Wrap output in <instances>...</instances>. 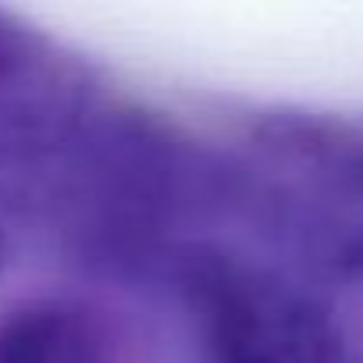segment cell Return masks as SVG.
I'll list each match as a JSON object with an SVG mask.
<instances>
[{"label":"cell","instance_id":"cell-3","mask_svg":"<svg viewBox=\"0 0 363 363\" xmlns=\"http://www.w3.org/2000/svg\"><path fill=\"white\" fill-rule=\"evenodd\" d=\"M250 139L313 189L363 200V114L274 107L253 118Z\"/></svg>","mask_w":363,"mask_h":363},{"label":"cell","instance_id":"cell-5","mask_svg":"<svg viewBox=\"0 0 363 363\" xmlns=\"http://www.w3.org/2000/svg\"><path fill=\"white\" fill-rule=\"evenodd\" d=\"M342 260H345V267H349V271H359V274H363V235H359V239H352V242L345 246Z\"/></svg>","mask_w":363,"mask_h":363},{"label":"cell","instance_id":"cell-4","mask_svg":"<svg viewBox=\"0 0 363 363\" xmlns=\"http://www.w3.org/2000/svg\"><path fill=\"white\" fill-rule=\"evenodd\" d=\"M0 363H114V349L89 306L33 299L0 320Z\"/></svg>","mask_w":363,"mask_h":363},{"label":"cell","instance_id":"cell-1","mask_svg":"<svg viewBox=\"0 0 363 363\" xmlns=\"http://www.w3.org/2000/svg\"><path fill=\"white\" fill-rule=\"evenodd\" d=\"M203 363H363L335 313L281 274L218 246L178 260Z\"/></svg>","mask_w":363,"mask_h":363},{"label":"cell","instance_id":"cell-2","mask_svg":"<svg viewBox=\"0 0 363 363\" xmlns=\"http://www.w3.org/2000/svg\"><path fill=\"white\" fill-rule=\"evenodd\" d=\"M93 79L50 36L0 11V164L61 157L86 135Z\"/></svg>","mask_w":363,"mask_h":363},{"label":"cell","instance_id":"cell-6","mask_svg":"<svg viewBox=\"0 0 363 363\" xmlns=\"http://www.w3.org/2000/svg\"><path fill=\"white\" fill-rule=\"evenodd\" d=\"M4 253H8V246H4V232H0V264H4Z\"/></svg>","mask_w":363,"mask_h":363}]
</instances>
